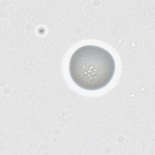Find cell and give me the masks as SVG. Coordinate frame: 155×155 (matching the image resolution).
<instances>
[{"mask_svg": "<svg viewBox=\"0 0 155 155\" xmlns=\"http://www.w3.org/2000/svg\"><path fill=\"white\" fill-rule=\"evenodd\" d=\"M68 70L71 80L79 87L95 91L106 87L112 80L116 63L113 55L106 49L86 45L71 54Z\"/></svg>", "mask_w": 155, "mask_h": 155, "instance_id": "6da1fadb", "label": "cell"}]
</instances>
